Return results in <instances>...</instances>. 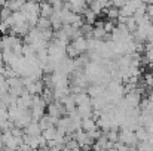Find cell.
<instances>
[{
    "label": "cell",
    "instance_id": "cell-2",
    "mask_svg": "<svg viewBox=\"0 0 153 151\" xmlns=\"http://www.w3.org/2000/svg\"><path fill=\"white\" fill-rule=\"evenodd\" d=\"M52 13H53V6H52V3H49L48 0H42V1H40V16L51 19Z\"/></svg>",
    "mask_w": 153,
    "mask_h": 151
},
{
    "label": "cell",
    "instance_id": "cell-9",
    "mask_svg": "<svg viewBox=\"0 0 153 151\" xmlns=\"http://www.w3.org/2000/svg\"><path fill=\"white\" fill-rule=\"evenodd\" d=\"M12 10L7 7V6H3L1 9H0V21H6V19H9L10 16H12Z\"/></svg>",
    "mask_w": 153,
    "mask_h": 151
},
{
    "label": "cell",
    "instance_id": "cell-4",
    "mask_svg": "<svg viewBox=\"0 0 153 151\" xmlns=\"http://www.w3.org/2000/svg\"><path fill=\"white\" fill-rule=\"evenodd\" d=\"M27 0H6V6L12 10V12H18L22 9V6L25 4Z\"/></svg>",
    "mask_w": 153,
    "mask_h": 151
},
{
    "label": "cell",
    "instance_id": "cell-11",
    "mask_svg": "<svg viewBox=\"0 0 153 151\" xmlns=\"http://www.w3.org/2000/svg\"><path fill=\"white\" fill-rule=\"evenodd\" d=\"M3 148H4V145H3V144H1V142H0V151L3 150Z\"/></svg>",
    "mask_w": 153,
    "mask_h": 151
},
{
    "label": "cell",
    "instance_id": "cell-3",
    "mask_svg": "<svg viewBox=\"0 0 153 151\" xmlns=\"http://www.w3.org/2000/svg\"><path fill=\"white\" fill-rule=\"evenodd\" d=\"M82 129L89 133V132L97 130V129H98V124L95 123V120H94L92 117H88V119H83V120H82Z\"/></svg>",
    "mask_w": 153,
    "mask_h": 151
},
{
    "label": "cell",
    "instance_id": "cell-1",
    "mask_svg": "<svg viewBox=\"0 0 153 151\" xmlns=\"http://www.w3.org/2000/svg\"><path fill=\"white\" fill-rule=\"evenodd\" d=\"M70 45L76 49V52H77L79 55H82L83 52H88V39H86V37H83V36H80V37L74 39Z\"/></svg>",
    "mask_w": 153,
    "mask_h": 151
},
{
    "label": "cell",
    "instance_id": "cell-6",
    "mask_svg": "<svg viewBox=\"0 0 153 151\" xmlns=\"http://www.w3.org/2000/svg\"><path fill=\"white\" fill-rule=\"evenodd\" d=\"M36 28H39L40 31L52 28L51 19H49V18H43V16H40V18H39V22H37V25H36Z\"/></svg>",
    "mask_w": 153,
    "mask_h": 151
},
{
    "label": "cell",
    "instance_id": "cell-12",
    "mask_svg": "<svg viewBox=\"0 0 153 151\" xmlns=\"http://www.w3.org/2000/svg\"><path fill=\"white\" fill-rule=\"evenodd\" d=\"M152 74H153V67H152Z\"/></svg>",
    "mask_w": 153,
    "mask_h": 151
},
{
    "label": "cell",
    "instance_id": "cell-8",
    "mask_svg": "<svg viewBox=\"0 0 153 151\" xmlns=\"http://www.w3.org/2000/svg\"><path fill=\"white\" fill-rule=\"evenodd\" d=\"M125 27L128 28V31H129V33H135V30H137L138 24H137V21H135V18H134V16H129V18H126Z\"/></svg>",
    "mask_w": 153,
    "mask_h": 151
},
{
    "label": "cell",
    "instance_id": "cell-5",
    "mask_svg": "<svg viewBox=\"0 0 153 151\" xmlns=\"http://www.w3.org/2000/svg\"><path fill=\"white\" fill-rule=\"evenodd\" d=\"M97 13L95 12H92L89 7L83 12V21H85V24H89V25H92V24H95L97 22Z\"/></svg>",
    "mask_w": 153,
    "mask_h": 151
},
{
    "label": "cell",
    "instance_id": "cell-7",
    "mask_svg": "<svg viewBox=\"0 0 153 151\" xmlns=\"http://www.w3.org/2000/svg\"><path fill=\"white\" fill-rule=\"evenodd\" d=\"M104 10H105V15L108 16L110 21H117V18H119V7L110 6L108 9H104Z\"/></svg>",
    "mask_w": 153,
    "mask_h": 151
},
{
    "label": "cell",
    "instance_id": "cell-10",
    "mask_svg": "<svg viewBox=\"0 0 153 151\" xmlns=\"http://www.w3.org/2000/svg\"><path fill=\"white\" fill-rule=\"evenodd\" d=\"M146 61H147V64L150 67H153V48L146 49Z\"/></svg>",
    "mask_w": 153,
    "mask_h": 151
}]
</instances>
